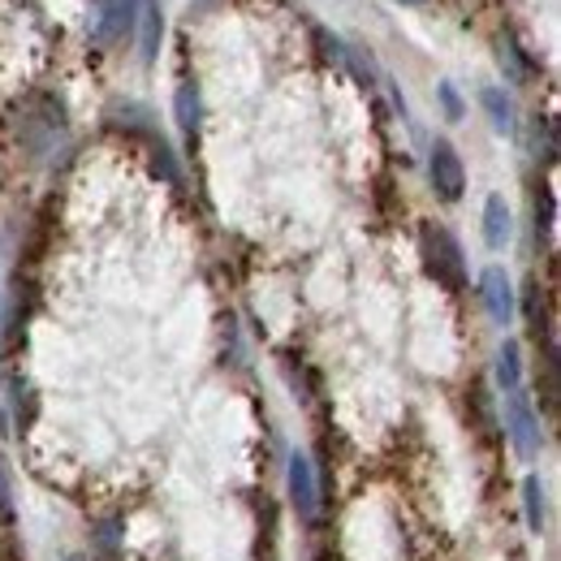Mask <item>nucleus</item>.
I'll return each mask as SVG.
<instances>
[{
  "mask_svg": "<svg viewBox=\"0 0 561 561\" xmlns=\"http://www.w3.org/2000/svg\"><path fill=\"white\" fill-rule=\"evenodd\" d=\"M505 432H510V440H514V449L523 458H536V449H540V415H536L531 398L523 393V385L505 393Z\"/></svg>",
  "mask_w": 561,
  "mask_h": 561,
  "instance_id": "1",
  "label": "nucleus"
},
{
  "mask_svg": "<svg viewBox=\"0 0 561 561\" xmlns=\"http://www.w3.org/2000/svg\"><path fill=\"white\" fill-rule=\"evenodd\" d=\"M423 264L436 280H445L449 289H458L467 273H462V251L445 229H423Z\"/></svg>",
  "mask_w": 561,
  "mask_h": 561,
  "instance_id": "2",
  "label": "nucleus"
},
{
  "mask_svg": "<svg viewBox=\"0 0 561 561\" xmlns=\"http://www.w3.org/2000/svg\"><path fill=\"white\" fill-rule=\"evenodd\" d=\"M427 173H432V186H436L440 199H449V204L462 199V191H467V169H462V160H458V151H454L449 142H436V147H432Z\"/></svg>",
  "mask_w": 561,
  "mask_h": 561,
  "instance_id": "3",
  "label": "nucleus"
},
{
  "mask_svg": "<svg viewBox=\"0 0 561 561\" xmlns=\"http://www.w3.org/2000/svg\"><path fill=\"white\" fill-rule=\"evenodd\" d=\"M480 298H484V307H489L492 324H510L514 320V285L505 277V268H484L480 273Z\"/></svg>",
  "mask_w": 561,
  "mask_h": 561,
  "instance_id": "4",
  "label": "nucleus"
},
{
  "mask_svg": "<svg viewBox=\"0 0 561 561\" xmlns=\"http://www.w3.org/2000/svg\"><path fill=\"white\" fill-rule=\"evenodd\" d=\"M135 22V0H100V13L91 22V39L95 44H117Z\"/></svg>",
  "mask_w": 561,
  "mask_h": 561,
  "instance_id": "5",
  "label": "nucleus"
},
{
  "mask_svg": "<svg viewBox=\"0 0 561 561\" xmlns=\"http://www.w3.org/2000/svg\"><path fill=\"white\" fill-rule=\"evenodd\" d=\"M289 496L298 505L302 518H316V505H320V489H316V471L302 454H289Z\"/></svg>",
  "mask_w": 561,
  "mask_h": 561,
  "instance_id": "6",
  "label": "nucleus"
},
{
  "mask_svg": "<svg viewBox=\"0 0 561 561\" xmlns=\"http://www.w3.org/2000/svg\"><path fill=\"white\" fill-rule=\"evenodd\" d=\"M135 22H139V53L142 61H156L160 53V35H164V18H160V0H135Z\"/></svg>",
  "mask_w": 561,
  "mask_h": 561,
  "instance_id": "7",
  "label": "nucleus"
},
{
  "mask_svg": "<svg viewBox=\"0 0 561 561\" xmlns=\"http://www.w3.org/2000/svg\"><path fill=\"white\" fill-rule=\"evenodd\" d=\"M510 233H514V220H510L505 199H501V195H489V199H484V242H489L492 251H501V247L510 242Z\"/></svg>",
  "mask_w": 561,
  "mask_h": 561,
  "instance_id": "8",
  "label": "nucleus"
},
{
  "mask_svg": "<svg viewBox=\"0 0 561 561\" xmlns=\"http://www.w3.org/2000/svg\"><path fill=\"white\" fill-rule=\"evenodd\" d=\"M173 113H178V126L186 130V135H195L199 130V87L195 82H182L178 87V95H173Z\"/></svg>",
  "mask_w": 561,
  "mask_h": 561,
  "instance_id": "9",
  "label": "nucleus"
},
{
  "mask_svg": "<svg viewBox=\"0 0 561 561\" xmlns=\"http://www.w3.org/2000/svg\"><path fill=\"white\" fill-rule=\"evenodd\" d=\"M480 104H484V113H489L492 130H501V135L514 130V104L505 100L501 87H484V91H480Z\"/></svg>",
  "mask_w": 561,
  "mask_h": 561,
  "instance_id": "10",
  "label": "nucleus"
},
{
  "mask_svg": "<svg viewBox=\"0 0 561 561\" xmlns=\"http://www.w3.org/2000/svg\"><path fill=\"white\" fill-rule=\"evenodd\" d=\"M496 385H501L505 393L523 385V351H518V342H505V346L496 351Z\"/></svg>",
  "mask_w": 561,
  "mask_h": 561,
  "instance_id": "11",
  "label": "nucleus"
},
{
  "mask_svg": "<svg viewBox=\"0 0 561 561\" xmlns=\"http://www.w3.org/2000/svg\"><path fill=\"white\" fill-rule=\"evenodd\" d=\"M523 501H527V527L540 531V527H545V489H540L536 476L523 480Z\"/></svg>",
  "mask_w": 561,
  "mask_h": 561,
  "instance_id": "12",
  "label": "nucleus"
},
{
  "mask_svg": "<svg viewBox=\"0 0 561 561\" xmlns=\"http://www.w3.org/2000/svg\"><path fill=\"white\" fill-rule=\"evenodd\" d=\"M501 66L510 70V78H518V82L531 73V70H527V61H523V53H518L514 44H501Z\"/></svg>",
  "mask_w": 561,
  "mask_h": 561,
  "instance_id": "13",
  "label": "nucleus"
},
{
  "mask_svg": "<svg viewBox=\"0 0 561 561\" xmlns=\"http://www.w3.org/2000/svg\"><path fill=\"white\" fill-rule=\"evenodd\" d=\"M440 104H445V113H449V122H462V100H458V91H454V82H440Z\"/></svg>",
  "mask_w": 561,
  "mask_h": 561,
  "instance_id": "14",
  "label": "nucleus"
},
{
  "mask_svg": "<svg viewBox=\"0 0 561 561\" xmlns=\"http://www.w3.org/2000/svg\"><path fill=\"white\" fill-rule=\"evenodd\" d=\"M402 4H423V0H402Z\"/></svg>",
  "mask_w": 561,
  "mask_h": 561,
  "instance_id": "15",
  "label": "nucleus"
},
{
  "mask_svg": "<svg viewBox=\"0 0 561 561\" xmlns=\"http://www.w3.org/2000/svg\"><path fill=\"white\" fill-rule=\"evenodd\" d=\"M66 561H87V558H66Z\"/></svg>",
  "mask_w": 561,
  "mask_h": 561,
  "instance_id": "16",
  "label": "nucleus"
}]
</instances>
